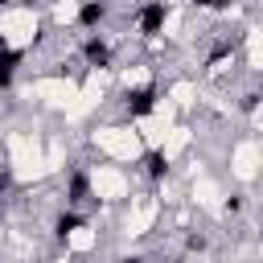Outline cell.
<instances>
[{"instance_id": "obj_1", "label": "cell", "mask_w": 263, "mask_h": 263, "mask_svg": "<svg viewBox=\"0 0 263 263\" xmlns=\"http://www.w3.org/2000/svg\"><path fill=\"white\" fill-rule=\"evenodd\" d=\"M164 16H168L164 0H148V4L136 12V25H140V33H144V37H156V33L164 29Z\"/></svg>"}, {"instance_id": "obj_2", "label": "cell", "mask_w": 263, "mask_h": 263, "mask_svg": "<svg viewBox=\"0 0 263 263\" xmlns=\"http://www.w3.org/2000/svg\"><path fill=\"white\" fill-rule=\"evenodd\" d=\"M156 107V86H140L127 95V115H148Z\"/></svg>"}, {"instance_id": "obj_3", "label": "cell", "mask_w": 263, "mask_h": 263, "mask_svg": "<svg viewBox=\"0 0 263 263\" xmlns=\"http://www.w3.org/2000/svg\"><path fill=\"white\" fill-rule=\"evenodd\" d=\"M82 53H86V62H90V66H99V70H103V66H111V45H107L103 37H90V41L82 45Z\"/></svg>"}, {"instance_id": "obj_4", "label": "cell", "mask_w": 263, "mask_h": 263, "mask_svg": "<svg viewBox=\"0 0 263 263\" xmlns=\"http://www.w3.org/2000/svg\"><path fill=\"white\" fill-rule=\"evenodd\" d=\"M103 16H107V4H103V0H86V4L78 8V21H82L86 29H95V25H103Z\"/></svg>"}, {"instance_id": "obj_5", "label": "cell", "mask_w": 263, "mask_h": 263, "mask_svg": "<svg viewBox=\"0 0 263 263\" xmlns=\"http://www.w3.org/2000/svg\"><path fill=\"white\" fill-rule=\"evenodd\" d=\"M144 168H148V177H152V181H160V177L168 173V160H164V152H148V156H144Z\"/></svg>"}, {"instance_id": "obj_6", "label": "cell", "mask_w": 263, "mask_h": 263, "mask_svg": "<svg viewBox=\"0 0 263 263\" xmlns=\"http://www.w3.org/2000/svg\"><path fill=\"white\" fill-rule=\"evenodd\" d=\"M74 226H82V214H74V210H70V214H62V218H58V234H62V238H66Z\"/></svg>"}, {"instance_id": "obj_7", "label": "cell", "mask_w": 263, "mask_h": 263, "mask_svg": "<svg viewBox=\"0 0 263 263\" xmlns=\"http://www.w3.org/2000/svg\"><path fill=\"white\" fill-rule=\"evenodd\" d=\"M86 193H90L86 189V177H74L70 181V201H86Z\"/></svg>"}, {"instance_id": "obj_8", "label": "cell", "mask_w": 263, "mask_h": 263, "mask_svg": "<svg viewBox=\"0 0 263 263\" xmlns=\"http://www.w3.org/2000/svg\"><path fill=\"white\" fill-rule=\"evenodd\" d=\"M127 263H140V259H127Z\"/></svg>"}]
</instances>
